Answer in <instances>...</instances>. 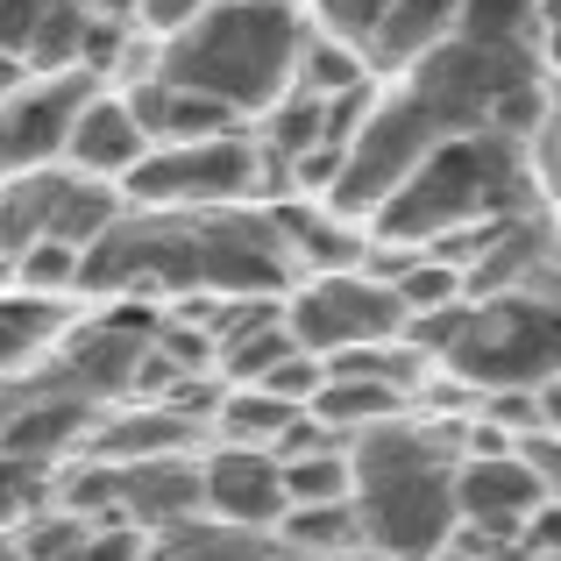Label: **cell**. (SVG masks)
I'll list each match as a JSON object with an SVG mask.
<instances>
[{
	"mask_svg": "<svg viewBox=\"0 0 561 561\" xmlns=\"http://www.w3.org/2000/svg\"><path fill=\"white\" fill-rule=\"evenodd\" d=\"M548 50L534 43H483V36H448L405 71L377 79L363 128L348 136L342 171L328 185V214L370 220V206L420 164L426 150L477 128H534L548 114Z\"/></svg>",
	"mask_w": 561,
	"mask_h": 561,
	"instance_id": "6da1fadb",
	"label": "cell"
},
{
	"mask_svg": "<svg viewBox=\"0 0 561 561\" xmlns=\"http://www.w3.org/2000/svg\"><path fill=\"white\" fill-rule=\"evenodd\" d=\"M291 277L299 271L271 206H122L79 256V299H277Z\"/></svg>",
	"mask_w": 561,
	"mask_h": 561,
	"instance_id": "7a4b0ae2",
	"label": "cell"
},
{
	"mask_svg": "<svg viewBox=\"0 0 561 561\" xmlns=\"http://www.w3.org/2000/svg\"><path fill=\"white\" fill-rule=\"evenodd\" d=\"M455 462L462 426L426 420L420 405L348 440V519L356 548L377 561H426L455 548Z\"/></svg>",
	"mask_w": 561,
	"mask_h": 561,
	"instance_id": "3957f363",
	"label": "cell"
},
{
	"mask_svg": "<svg viewBox=\"0 0 561 561\" xmlns=\"http://www.w3.org/2000/svg\"><path fill=\"white\" fill-rule=\"evenodd\" d=\"M540 206H548V192L534 185L526 136L519 128H477V136H455L440 150H426L370 206L363 234L391 242V249H434L455 228H483V220H505V214H540Z\"/></svg>",
	"mask_w": 561,
	"mask_h": 561,
	"instance_id": "277c9868",
	"label": "cell"
},
{
	"mask_svg": "<svg viewBox=\"0 0 561 561\" xmlns=\"http://www.w3.org/2000/svg\"><path fill=\"white\" fill-rule=\"evenodd\" d=\"M306 14L299 0H206L179 36L157 43V79L220 100L228 114H263L291 85Z\"/></svg>",
	"mask_w": 561,
	"mask_h": 561,
	"instance_id": "5b68a950",
	"label": "cell"
},
{
	"mask_svg": "<svg viewBox=\"0 0 561 561\" xmlns=\"http://www.w3.org/2000/svg\"><path fill=\"white\" fill-rule=\"evenodd\" d=\"M440 377L469 391H512V383H554V285L462 299L448 348L434 356Z\"/></svg>",
	"mask_w": 561,
	"mask_h": 561,
	"instance_id": "8992f818",
	"label": "cell"
},
{
	"mask_svg": "<svg viewBox=\"0 0 561 561\" xmlns=\"http://www.w3.org/2000/svg\"><path fill=\"white\" fill-rule=\"evenodd\" d=\"M122 206H157V214H192V206H256V142L249 122L228 136L199 142H150L136 164L114 179Z\"/></svg>",
	"mask_w": 561,
	"mask_h": 561,
	"instance_id": "52a82bcc",
	"label": "cell"
},
{
	"mask_svg": "<svg viewBox=\"0 0 561 561\" xmlns=\"http://www.w3.org/2000/svg\"><path fill=\"white\" fill-rule=\"evenodd\" d=\"M277 320L306 356H342V348H363V342H398L405 306H398V291L383 277H370L356 263V271L291 277L285 299H277Z\"/></svg>",
	"mask_w": 561,
	"mask_h": 561,
	"instance_id": "ba28073f",
	"label": "cell"
},
{
	"mask_svg": "<svg viewBox=\"0 0 561 561\" xmlns=\"http://www.w3.org/2000/svg\"><path fill=\"white\" fill-rule=\"evenodd\" d=\"M299 14L320 36L348 43L370 79H391V71H405L412 57H426L434 43H448L462 28L469 0H306Z\"/></svg>",
	"mask_w": 561,
	"mask_h": 561,
	"instance_id": "9c48e42d",
	"label": "cell"
},
{
	"mask_svg": "<svg viewBox=\"0 0 561 561\" xmlns=\"http://www.w3.org/2000/svg\"><path fill=\"white\" fill-rule=\"evenodd\" d=\"M157 320L150 313H107V320H71L36 363H28V383L36 391H57V398H85V405H122L128 398V377H136V356L150 342Z\"/></svg>",
	"mask_w": 561,
	"mask_h": 561,
	"instance_id": "30bf717a",
	"label": "cell"
},
{
	"mask_svg": "<svg viewBox=\"0 0 561 561\" xmlns=\"http://www.w3.org/2000/svg\"><path fill=\"white\" fill-rule=\"evenodd\" d=\"M93 93H100V79H85V71H28L0 100V179L65 164V136Z\"/></svg>",
	"mask_w": 561,
	"mask_h": 561,
	"instance_id": "8fae6325",
	"label": "cell"
},
{
	"mask_svg": "<svg viewBox=\"0 0 561 561\" xmlns=\"http://www.w3.org/2000/svg\"><path fill=\"white\" fill-rule=\"evenodd\" d=\"M554 505V483H540L512 448H462L455 462V526L477 540H519L540 512Z\"/></svg>",
	"mask_w": 561,
	"mask_h": 561,
	"instance_id": "7c38bea8",
	"label": "cell"
},
{
	"mask_svg": "<svg viewBox=\"0 0 561 561\" xmlns=\"http://www.w3.org/2000/svg\"><path fill=\"white\" fill-rule=\"evenodd\" d=\"M199 512L242 534H271L285 519V477H277L271 448H234V440H206L199 448Z\"/></svg>",
	"mask_w": 561,
	"mask_h": 561,
	"instance_id": "4fadbf2b",
	"label": "cell"
},
{
	"mask_svg": "<svg viewBox=\"0 0 561 561\" xmlns=\"http://www.w3.org/2000/svg\"><path fill=\"white\" fill-rule=\"evenodd\" d=\"M114 491H107V519L157 534L199 512V448L192 455H142V462H107Z\"/></svg>",
	"mask_w": 561,
	"mask_h": 561,
	"instance_id": "5bb4252c",
	"label": "cell"
},
{
	"mask_svg": "<svg viewBox=\"0 0 561 561\" xmlns=\"http://www.w3.org/2000/svg\"><path fill=\"white\" fill-rule=\"evenodd\" d=\"M100 405H85V398H57V391H36V383L22 377V405L0 420V455H28V462H71V455L85 448V434H93Z\"/></svg>",
	"mask_w": 561,
	"mask_h": 561,
	"instance_id": "9a60e30c",
	"label": "cell"
},
{
	"mask_svg": "<svg viewBox=\"0 0 561 561\" xmlns=\"http://www.w3.org/2000/svg\"><path fill=\"white\" fill-rule=\"evenodd\" d=\"M142 150H150V136L136 128V114L122 107V93H114V85H100V93L79 107L71 136H65V171H79V179H107V185H114Z\"/></svg>",
	"mask_w": 561,
	"mask_h": 561,
	"instance_id": "2e32d148",
	"label": "cell"
},
{
	"mask_svg": "<svg viewBox=\"0 0 561 561\" xmlns=\"http://www.w3.org/2000/svg\"><path fill=\"white\" fill-rule=\"evenodd\" d=\"M79 28L85 0H0V50L28 71H79Z\"/></svg>",
	"mask_w": 561,
	"mask_h": 561,
	"instance_id": "e0dca14e",
	"label": "cell"
},
{
	"mask_svg": "<svg viewBox=\"0 0 561 561\" xmlns=\"http://www.w3.org/2000/svg\"><path fill=\"white\" fill-rule=\"evenodd\" d=\"M398 412H412V398L398 391V383H383V377H342V370H320V391L306 398V420H320L334 440H356V434H370V426L398 420Z\"/></svg>",
	"mask_w": 561,
	"mask_h": 561,
	"instance_id": "ac0fdd59",
	"label": "cell"
},
{
	"mask_svg": "<svg viewBox=\"0 0 561 561\" xmlns=\"http://www.w3.org/2000/svg\"><path fill=\"white\" fill-rule=\"evenodd\" d=\"M306 405H291V398L263 391V383H220L214 398V420H206V440H234V448H271L291 434V420H299Z\"/></svg>",
	"mask_w": 561,
	"mask_h": 561,
	"instance_id": "d6986e66",
	"label": "cell"
},
{
	"mask_svg": "<svg viewBox=\"0 0 561 561\" xmlns=\"http://www.w3.org/2000/svg\"><path fill=\"white\" fill-rule=\"evenodd\" d=\"M142 561H271V534H242V526H220L206 512H192L179 526L142 534Z\"/></svg>",
	"mask_w": 561,
	"mask_h": 561,
	"instance_id": "ffe728a7",
	"label": "cell"
},
{
	"mask_svg": "<svg viewBox=\"0 0 561 561\" xmlns=\"http://www.w3.org/2000/svg\"><path fill=\"white\" fill-rule=\"evenodd\" d=\"M277 477H285V505H348V440L277 455Z\"/></svg>",
	"mask_w": 561,
	"mask_h": 561,
	"instance_id": "44dd1931",
	"label": "cell"
},
{
	"mask_svg": "<svg viewBox=\"0 0 561 561\" xmlns=\"http://www.w3.org/2000/svg\"><path fill=\"white\" fill-rule=\"evenodd\" d=\"M291 85H299V93H313V100H334V93H348V85H370V71H363V57L348 50V43L320 36V28L306 22L299 57H291Z\"/></svg>",
	"mask_w": 561,
	"mask_h": 561,
	"instance_id": "7402d4cb",
	"label": "cell"
},
{
	"mask_svg": "<svg viewBox=\"0 0 561 561\" xmlns=\"http://www.w3.org/2000/svg\"><path fill=\"white\" fill-rule=\"evenodd\" d=\"M14 291H43V299H79V249L65 242H28L22 256L8 263Z\"/></svg>",
	"mask_w": 561,
	"mask_h": 561,
	"instance_id": "603a6c76",
	"label": "cell"
},
{
	"mask_svg": "<svg viewBox=\"0 0 561 561\" xmlns=\"http://www.w3.org/2000/svg\"><path fill=\"white\" fill-rule=\"evenodd\" d=\"M50 483H57V469H50V462H28V455H0V534H14L28 512L50 505Z\"/></svg>",
	"mask_w": 561,
	"mask_h": 561,
	"instance_id": "cb8c5ba5",
	"label": "cell"
},
{
	"mask_svg": "<svg viewBox=\"0 0 561 561\" xmlns=\"http://www.w3.org/2000/svg\"><path fill=\"white\" fill-rule=\"evenodd\" d=\"M199 8H206V0H136V36L142 43H164V36H179Z\"/></svg>",
	"mask_w": 561,
	"mask_h": 561,
	"instance_id": "d4e9b609",
	"label": "cell"
},
{
	"mask_svg": "<svg viewBox=\"0 0 561 561\" xmlns=\"http://www.w3.org/2000/svg\"><path fill=\"white\" fill-rule=\"evenodd\" d=\"M263 391H277V398H291V405H306V398L320 391V356H306V348H291V356L277 363L271 377H263Z\"/></svg>",
	"mask_w": 561,
	"mask_h": 561,
	"instance_id": "484cf974",
	"label": "cell"
},
{
	"mask_svg": "<svg viewBox=\"0 0 561 561\" xmlns=\"http://www.w3.org/2000/svg\"><path fill=\"white\" fill-rule=\"evenodd\" d=\"M271 561H377V554H363V548H342V554H285V548H271Z\"/></svg>",
	"mask_w": 561,
	"mask_h": 561,
	"instance_id": "4316f807",
	"label": "cell"
},
{
	"mask_svg": "<svg viewBox=\"0 0 561 561\" xmlns=\"http://www.w3.org/2000/svg\"><path fill=\"white\" fill-rule=\"evenodd\" d=\"M22 79H28V65H22V57H8V50H0V100H8Z\"/></svg>",
	"mask_w": 561,
	"mask_h": 561,
	"instance_id": "83f0119b",
	"label": "cell"
}]
</instances>
